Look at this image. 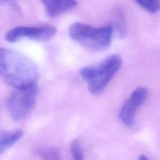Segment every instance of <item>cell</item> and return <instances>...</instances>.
Segmentation results:
<instances>
[{"label": "cell", "mask_w": 160, "mask_h": 160, "mask_svg": "<svg viewBox=\"0 0 160 160\" xmlns=\"http://www.w3.org/2000/svg\"><path fill=\"white\" fill-rule=\"evenodd\" d=\"M38 72L35 64L24 55L0 48V78L15 89L36 84Z\"/></svg>", "instance_id": "obj_1"}, {"label": "cell", "mask_w": 160, "mask_h": 160, "mask_svg": "<svg viewBox=\"0 0 160 160\" xmlns=\"http://www.w3.org/2000/svg\"><path fill=\"white\" fill-rule=\"evenodd\" d=\"M113 31L112 25L95 28L83 23H74L69 29V35L88 49L102 51L110 45Z\"/></svg>", "instance_id": "obj_2"}, {"label": "cell", "mask_w": 160, "mask_h": 160, "mask_svg": "<svg viewBox=\"0 0 160 160\" xmlns=\"http://www.w3.org/2000/svg\"><path fill=\"white\" fill-rule=\"evenodd\" d=\"M121 66V58L118 55H112L98 65L83 67L80 74L87 82L89 91L98 94L104 90Z\"/></svg>", "instance_id": "obj_3"}, {"label": "cell", "mask_w": 160, "mask_h": 160, "mask_svg": "<svg viewBox=\"0 0 160 160\" xmlns=\"http://www.w3.org/2000/svg\"><path fill=\"white\" fill-rule=\"evenodd\" d=\"M38 88L36 84L16 89L8 98L7 108L14 120H22L28 117L34 109Z\"/></svg>", "instance_id": "obj_4"}, {"label": "cell", "mask_w": 160, "mask_h": 160, "mask_svg": "<svg viewBox=\"0 0 160 160\" xmlns=\"http://www.w3.org/2000/svg\"><path fill=\"white\" fill-rule=\"evenodd\" d=\"M56 34V28L54 27L19 26L8 31L5 38L9 42H16L23 38L46 42L52 38Z\"/></svg>", "instance_id": "obj_5"}, {"label": "cell", "mask_w": 160, "mask_h": 160, "mask_svg": "<svg viewBox=\"0 0 160 160\" xmlns=\"http://www.w3.org/2000/svg\"><path fill=\"white\" fill-rule=\"evenodd\" d=\"M148 92L145 88H139L132 92L125 101L120 112V119L122 123L128 127L134 125L136 112L144 104L148 97Z\"/></svg>", "instance_id": "obj_6"}, {"label": "cell", "mask_w": 160, "mask_h": 160, "mask_svg": "<svg viewBox=\"0 0 160 160\" xmlns=\"http://www.w3.org/2000/svg\"><path fill=\"white\" fill-rule=\"evenodd\" d=\"M48 17H55L73 9L78 5L76 0H42Z\"/></svg>", "instance_id": "obj_7"}, {"label": "cell", "mask_w": 160, "mask_h": 160, "mask_svg": "<svg viewBox=\"0 0 160 160\" xmlns=\"http://www.w3.org/2000/svg\"><path fill=\"white\" fill-rule=\"evenodd\" d=\"M23 136V131L20 130L13 131H6L0 135V156L8 148L18 142Z\"/></svg>", "instance_id": "obj_8"}, {"label": "cell", "mask_w": 160, "mask_h": 160, "mask_svg": "<svg viewBox=\"0 0 160 160\" xmlns=\"http://www.w3.org/2000/svg\"><path fill=\"white\" fill-rule=\"evenodd\" d=\"M141 7L150 13H156L160 9V0H134Z\"/></svg>", "instance_id": "obj_9"}, {"label": "cell", "mask_w": 160, "mask_h": 160, "mask_svg": "<svg viewBox=\"0 0 160 160\" xmlns=\"http://www.w3.org/2000/svg\"><path fill=\"white\" fill-rule=\"evenodd\" d=\"M38 153L43 158V160H61L59 152L55 148H44L39 150Z\"/></svg>", "instance_id": "obj_10"}, {"label": "cell", "mask_w": 160, "mask_h": 160, "mask_svg": "<svg viewBox=\"0 0 160 160\" xmlns=\"http://www.w3.org/2000/svg\"><path fill=\"white\" fill-rule=\"evenodd\" d=\"M70 152L73 160H84V153L82 148L78 140L73 141L70 145Z\"/></svg>", "instance_id": "obj_11"}, {"label": "cell", "mask_w": 160, "mask_h": 160, "mask_svg": "<svg viewBox=\"0 0 160 160\" xmlns=\"http://www.w3.org/2000/svg\"><path fill=\"white\" fill-rule=\"evenodd\" d=\"M0 6L9 7L13 11L18 12L21 11L20 6L16 0H0Z\"/></svg>", "instance_id": "obj_12"}, {"label": "cell", "mask_w": 160, "mask_h": 160, "mask_svg": "<svg viewBox=\"0 0 160 160\" xmlns=\"http://www.w3.org/2000/svg\"><path fill=\"white\" fill-rule=\"evenodd\" d=\"M138 160H148V159L146 156H145L144 155H142V156H140V157H139Z\"/></svg>", "instance_id": "obj_13"}]
</instances>
